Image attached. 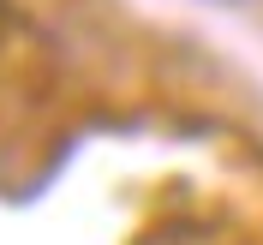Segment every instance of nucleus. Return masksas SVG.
I'll return each instance as SVG.
<instances>
[{
    "mask_svg": "<svg viewBox=\"0 0 263 245\" xmlns=\"http://www.w3.org/2000/svg\"><path fill=\"white\" fill-rule=\"evenodd\" d=\"M203 6H251V0H203Z\"/></svg>",
    "mask_w": 263,
    "mask_h": 245,
    "instance_id": "f257e3e1",
    "label": "nucleus"
}]
</instances>
